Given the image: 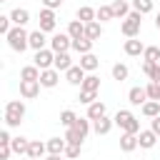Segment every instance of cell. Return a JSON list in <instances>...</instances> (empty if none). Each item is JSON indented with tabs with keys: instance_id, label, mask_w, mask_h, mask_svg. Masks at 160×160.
Segmentation results:
<instances>
[{
	"instance_id": "obj_33",
	"label": "cell",
	"mask_w": 160,
	"mask_h": 160,
	"mask_svg": "<svg viewBox=\"0 0 160 160\" xmlns=\"http://www.w3.org/2000/svg\"><path fill=\"white\" fill-rule=\"evenodd\" d=\"M40 68H35V65H25L22 70H20V80H40Z\"/></svg>"
},
{
	"instance_id": "obj_46",
	"label": "cell",
	"mask_w": 160,
	"mask_h": 160,
	"mask_svg": "<svg viewBox=\"0 0 160 160\" xmlns=\"http://www.w3.org/2000/svg\"><path fill=\"white\" fill-rule=\"evenodd\" d=\"M150 130H152V132H155V135H158V138H160V115H158V118H152V120H150Z\"/></svg>"
},
{
	"instance_id": "obj_29",
	"label": "cell",
	"mask_w": 160,
	"mask_h": 160,
	"mask_svg": "<svg viewBox=\"0 0 160 160\" xmlns=\"http://www.w3.org/2000/svg\"><path fill=\"white\" fill-rule=\"evenodd\" d=\"M92 40H88V38H78V40H72V50L75 52H80V55H88V52H92Z\"/></svg>"
},
{
	"instance_id": "obj_3",
	"label": "cell",
	"mask_w": 160,
	"mask_h": 160,
	"mask_svg": "<svg viewBox=\"0 0 160 160\" xmlns=\"http://www.w3.org/2000/svg\"><path fill=\"white\" fill-rule=\"evenodd\" d=\"M25 118V102L22 100H10L5 105V125L8 128H18Z\"/></svg>"
},
{
	"instance_id": "obj_10",
	"label": "cell",
	"mask_w": 160,
	"mask_h": 160,
	"mask_svg": "<svg viewBox=\"0 0 160 160\" xmlns=\"http://www.w3.org/2000/svg\"><path fill=\"white\" fill-rule=\"evenodd\" d=\"M128 102H130V105H140V108H142V105L148 102V90H145V88H140V85L130 88V90H128Z\"/></svg>"
},
{
	"instance_id": "obj_36",
	"label": "cell",
	"mask_w": 160,
	"mask_h": 160,
	"mask_svg": "<svg viewBox=\"0 0 160 160\" xmlns=\"http://www.w3.org/2000/svg\"><path fill=\"white\" fill-rule=\"evenodd\" d=\"M130 5H132V10H135V12H140V15L152 12V0H132Z\"/></svg>"
},
{
	"instance_id": "obj_18",
	"label": "cell",
	"mask_w": 160,
	"mask_h": 160,
	"mask_svg": "<svg viewBox=\"0 0 160 160\" xmlns=\"http://www.w3.org/2000/svg\"><path fill=\"white\" fill-rule=\"evenodd\" d=\"M68 140L65 138H50L48 140V155H65Z\"/></svg>"
},
{
	"instance_id": "obj_32",
	"label": "cell",
	"mask_w": 160,
	"mask_h": 160,
	"mask_svg": "<svg viewBox=\"0 0 160 160\" xmlns=\"http://www.w3.org/2000/svg\"><path fill=\"white\" fill-rule=\"evenodd\" d=\"M110 72H112V80H120V82H122V80H128V75H130V68H128L125 62H115Z\"/></svg>"
},
{
	"instance_id": "obj_14",
	"label": "cell",
	"mask_w": 160,
	"mask_h": 160,
	"mask_svg": "<svg viewBox=\"0 0 160 160\" xmlns=\"http://www.w3.org/2000/svg\"><path fill=\"white\" fill-rule=\"evenodd\" d=\"M112 125H115V120L112 118H100V120H92V132L95 135H108L110 130H112Z\"/></svg>"
},
{
	"instance_id": "obj_37",
	"label": "cell",
	"mask_w": 160,
	"mask_h": 160,
	"mask_svg": "<svg viewBox=\"0 0 160 160\" xmlns=\"http://www.w3.org/2000/svg\"><path fill=\"white\" fill-rule=\"evenodd\" d=\"M108 20H115L112 8H110V5H100V8H98V22H108Z\"/></svg>"
},
{
	"instance_id": "obj_16",
	"label": "cell",
	"mask_w": 160,
	"mask_h": 160,
	"mask_svg": "<svg viewBox=\"0 0 160 160\" xmlns=\"http://www.w3.org/2000/svg\"><path fill=\"white\" fill-rule=\"evenodd\" d=\"M85 75H88V72H85V70H82L80 65H72V68H70V70L65 72V80H68L70 85H82Z\"/></svg>"
},
{
	"instance_id": "obj_25",
	"label": "cell",
	"mask_w": 160,
	"mask_h": 160,
	"mask_svg": "<svg viewBox=\"0 0 160 160\" xmlns=\"http://www.w3.org/2000/svg\"><path fill=\"white\" fill-rule=\"evenodd\" d=\"M68 35H70L72 40L85 38V22H80L78 18H75V20H70V22H68Z\"/></svg>"
},
{
	"instance_id": "obj_15",
	"label": "cell",
	"mask_w": 160,
	"mask_h": 160,
	"mask_svg": "<svg viewBox=\"0 0 160 160\" xmlns=\"http://www.w3.org/2000/svg\"><path fill=\"white\" fill-rule=\"evenodd\" d=\"M85 72H92V70H98V65H100V58L95 55V52H88V55H80V62H78Z\"/></svg>"
},
{
	"instance_id": "obj_19",
	"label": "cell",
	"mask_w": 160,
	"mask_h": 160,
	"mask_svg": "<svg viewBox=\"0 0 160 160\" xmlns=\"http://www.w3.org/2000/svg\"><path fill=\"white\" fill-rule=\"evenodd\" d=\"M75 18L80 20V22H92V20H98V10L95 8H90V5H82V8H78V12H75Z\"/></svg>"
},
{
	"instance_id": "obj_30",
	"label": "cell",
	"mask_w": 160,
	"mask_h": 160,
	"mask_svg": "<svg viewBox=\"0 0 160 160\" xmlns=\"http://www.w3.org/2000/svg\"><path fill=\"white\" fill-rule=\"evenodd\" d=\"M80 90L98 92V90H100V78H98V75H92V72H88V75H85V80H82V85H80Z\"/></svg>"
},
{
	"instance_id": "obj_43",
	"label": "cell",
	"mask_w": 160,
	"mask_h": 160,
	"mask_svg": "<svg viewBox=\"0 0 160 160\" xmlns=\"http://www.w3.org/2000/svg\"><path fill=\"white\" fill-rule=\"evenodd\" d=\"M80 152H82V145H70V142H68L65 158H80Z\"/></svg>"
},
{
	"instance_id": "obj_51",
	"label": "cell",
	"mask_w": 160,
	"mask_h": 160,
	"mask_svg": "<svg viewBox=\"0 0 160 160\" xmlns=\"http://www.w3.org/2000/svg\"><path fill=\"white\" fill-rule=\"evenodd\" d=\"M0 2H8V0H0Z\"/></svg>"
},
{
	"instance_id": "obj_13",
	"label": "cell",
	"mask_w": 160,
	"mask_h": 160,
	"mask_svg": "<svg viewBox=\"0 0 160 160\" xmlns=\"http://www.w3.org/2000/svg\"><path fill=\"white\" fill-rule=\"evenodd\" d=\"M158 140H160V138H158L152 130H140V132H138V142H140V148H142V150L155 148V145H158Z\"/></svg>"
},
{
	"instance_id": "obj_50",
	"label": "cell",
	"mask_w": 160,
	"mask_h": 160,
	"mask_svg": "<svg viewBox=\"0 0 160 160\" xmlns=\"http://www.w3.org/2000/svg\"><path fill=\"white\" fill-rule=\"evenodd\" d=\"M25 160H38V158H25Z\"/></svg>"
},
{
	"instance_id": "obj_45",
	"label": "cell",
	"mask_w": 160,
	"mask_h": 160,
	"mask_svg": "<svg viewBox=\"0 0 160 160\" xmlns=\"http://www.w3.org/2000/svg\"><path fill=\"white\" fill-rule=\"evenodd\" d=\"M12 155V148L10 145H0V160H8Z\"/></svg>"
},
{
	"instance_id": "obj_38",
	"label": "cell",
	"mask_w": 160,
	"mask_h": 160,
	"mask_svg": "<svg viewBox=\"0 0 160 160\" xmlns=\"http://www.w3.org/2000/svg\"><path fill=\"white\" fill-rule=\"evenodd\" d=\"M65 140H68L70 145H82V140H85V138H82L75 128H68V130H65Z\"/></svg>"
},
{
	"instance_id": "obj_20",
	"label": "cell",
	"mask_w": 160,
	"mask_h": 160,
	"mask_svg": "<svg viewBox=\"0 0 160 160\" xmlns=\"http://www.w3.org/2000/svg\"><path fill=\"white\" fill-rule=\"evenodd\" d=\"M30 48H32L35 52L48 48V38H45V32H42V30H32V32H30Z\"/></svg>"
},
{
	"instance_id": "obj_47",
	"label": "cell",
	"mask_w": 160,
	"mask_h": 160,
	"mask_svg": "<svg viewBox=\"0 0 160 160\" xmlns=\"http://www.w3.org/2000/svg\"><path fill=\"white\" fill-rule=\"evenodd\" d=\"M10 142H12L10 132H8V130H2V132H0V145H10Z\"/></svg>"
},
{
	"instance_id": "obj_49",
	"label": "cell",
	"mask_w": 160,
	"mask_h": 160,
	"mask_svg": "<svg viewBox=\"0 0 160 160\" xmlns=\"http://www.w3.org/2000/svg\"><path fill=\"white\" fill-rule=\"evenodd\" d=\"M155 28H158V30H160V12H158V15H155Z\"/></svg>"
},
{
	"instance_id": "obj_22",
	"label": "cell",
	"mask_w": 160,
	"mask_h": 160,
	"mask_svg": "<svg viewBox=\"0 0 160 160\" xmlns=\"http://www.w3.org/2000/svg\"><path fill=\"white\" fill-rule=\"evenodd\" d=\"M105 112H108L105 102H102V100H95L92 105H88V115H85V118H90V120H100V118H105Z\"/></svg>"
},
{
	"instance_id": "obj_24",
	"label": "cell",
	"mask_w": 160,
	"mask_h": 160,
	"mask_svg": "<svg viewBox=\"0 0 160 160\" xmlns=\"http://www.w3.org/2000/svg\"><path fill=\"white\" fill-rule=\"evenodd\" d=\"M10 20H12V25H20V28H25V25L30 22V12H28L25 8H15V10L10 12Z\"/></svg>"
},
{
	"instance_id": "obj_1",
	"label": "cell",
	"mask_w": 160,
	"mask_h": 160,
	"mask_svg": "<svg viewBox=\"0 0 160 160\" xmlns=\"http://www.w3.org/2000/svg\"><path fill=\"white\" fill-rule=\"evenodd\" d=\"M5 40H8L10 50H15V52H25V50L30 48V32H28L25 28H20V25H15V28L5 35Z\"/></svg>"
},
{
	"instance_id": "obj_5",
	"label": "cell",
	"mask_w": 160,
	"mask_h": 160,
	"mask_svg": "<svg viewBox=\"0 0 160 160\" xmlns=\"http://www.w3.org/2000/svg\"><path fill=\"white\" fill-rule=\"evenodd\" d=\"M70 48H72V38L68 32H55L50 38V50L52 52H70Z\"/></svg>"
},
{
	"instance_id": "obj_39",
	"label": "cell",
	"mask_w": 160,
	"mask_h": 160,
	"mask_svg": "<svg viewBox=\"0 0 160 160\" xmlns=\"http://www.w3.org/2000/svg\"><path fill=\"white\" fill-rule=\"evenodd\" d=\"M75 120H78V115H75L72 110H62V112H60V125L72 128V125H75Z\"/></svg>"
},
{
	"instance_id": "obj_42",
	"label": "cell",
	"mask_w": 160,
	"mask_h": 160,
	"mask_svg": "<svg viewBox=\"0 0 160 160\" xmlns=\"http://www.w3.org/2000/svg\"><path fill=\"white\" fill-rule=\"evenodd\" d=\"M12 28H15V25H12L10 15H0V32H2V35H8V32H10Z\"/></svg>"
},
{
	"instance_id": "obj_8",
	"label": "cell",
	"mask_w": 160,
	"mask_h": 160,
	"mask_svg": "<svg viewBox=\"0 0 160 160\" xmlns=\"http://www.w3.org/2000/svg\"><path fill=\"white\" fill-rule=\"evenodd\" d=\"M40 80H20V98L25 100H35L40 95Z\"/></svg>"
},
{
	"instance_id": "obj_21",
	"label": "cell",
	"mask_w": 160,
	"mask_h": 160,
	"mask_svg": "<svg viewBox=\"0 0 160 160\" xmlns=\"http://www.w3.org/2000/svg\"><path fill=\"white\" fill-rule=\"evenodd\" d=\"M70 68H72L70 52H55V70H58V72H68Z\"/></svg>"
},
{
	"instance_id": "obj_28",
	"label": "cell",
	"mask_w": 160,
	"mask_h": 160,
	"mask_svg": "<svg viewBox=\"0 0 160 160\" xmlns=\"http://www.w3.org/2000/svg\"><path fill=\"white\" fill-rule=\"evenodd\" d=\"M142 72L150 78V82H160V62H145L142 60Z\"/></svg>"
},
{
	"instance_id": "obj_41",
	"label": "cell",
	"mask_w": 160,
	"mask_h": 160,
	"mask_svg": "<svg viewBox=\"0 0 160 160\" xmlns=\"http://www.w3.org/2000/svg\"><path fill=\"white\" fill-rule=\"evenodd\" d=\"M82 105H92L98 100V92H90V90H80V98H78Z\"/></svg>"
},
{
	"instance_id": "obj_2",
	"label": "cell",
	"mask_w": 160,
	"mask_h": 160,
	"mask_svg": "<svg viewBox=\"0 0 160 160\" xmlns=\"http://www.w3.org/2000/svg\"><path fill=\"white\" fill-rule=\"evenodd\" d=\"M112 120H115V125H118L122 132H130V135H138V132H140V120H138L130 110H118Z\"/></svg>"
},
{
	"instance_id": "obj_34",
	"label": "cell",
	"mask_w": 160,
	"mask_h": 160,
	"mask_svg": "<svg viewBox=\"0 0 160 160\" xmlns=\"http://www.w3.org/2000/svg\"><path fill=\"white\" fill-rule=\"evenodd\" d=\"M72 128H75V130H78V132H80L82 138H88V132L92 130V120H90V118H78Z\"/></svg>"
},
{
	"instance_id": "obj_11",
	"label": "cell",
	"mask_w": 160,
	"mask_h": 160,
	"mask_svg": "<svg viewBox=\"0 0 160 160\" xmlns=\"http://www.w3.org/2000/svg\"><path fill=\"white\" fill-rule=\"evenodd\" d=\"M45 155H48V142H42V140H30V148H28V155H25V158L45 160Z\"/></svg>"
},
{
	"instance_id": "obj_26",
	"label": "cell",
	"mask_w": 160,
	"mask_h": 160,
	"mask_svg": "<svg viewBox=\"0 0 160 160\" xmlns=\"http://www.w3.org/2000/svg\"><path fill=\"white\" fill-rule=\"evenodd\" d=\"M100 35H102V22H98V20H92V22H88L85 25V38L88 40H100Z\"/></svg>"
},
{
	"instance_id": "obj_40",
	"label": "cell",
	"mask_w": 160,
	"mask_h": 160,
	"mask_svg": "<svg viewBox=\"0 0 160 160\" xmlns=\"http://www.w3.org/2000/svg\"><path fill=\"white\" fill-rule=\"evenodd\" d=\"M145 90H148V100H158L160 102V82H148Z\"/></svg>"
},
{
	"instance_id": "obj_44",
	"label": "cell",
	"mask_w": 160,
	"mask_h": 160,
	"mask_svg": "<svg viewBox=\"0 0 160 160\" xmlns=\"http://www.w3.org/2000/svg\"><path fill=\"white\" fill-rule=\"evenodd\" d=\"M62 5V0H42V8H48V10H58Z\"/></svg>"
},
{
	"instance_id": "obj_7",
	"label": "cell",
	"mask_w": 160,
	"mask_h": 160,
	"mask_svg": "<svg viewBox=\"0 0 160 160\" xmlns=\"http://www.w3.org/2000/svg\"><path fill=\"white\" fill-rule=\"evenodd\" d=\"M38 30H42V32H52L55 30V25H58V18H55V10H48V8H42L40 10V15H38Z\"/></svg>"
},
{
	"instance_id": "obj_35",
	"label": "cell",
	"mask_w": 160,
	"mask_h": 160,
	"mask_svg": "<svg viewBox=\"0 0 160 160\" xmlns=\"http://www.w3.org/2000/svg\"><path fill=\"white\" fill-rule=\"evenodd\" d=\"M142 60L145 62H160V48L158 45H148L145 52H142Z\"/></svg>"
},
{
	"instance_id": "obj_6",
	"label": "cell",
	"mask_w": 160,
	"mask_h": 160,
	"mask_svg": "<svg viewBox=\"0 0 160 160\" xmlns=\"http://www.w3.org/2000/svg\"><path fill=\"white\" fill-rule=\"evenodd\" d=\"M32 65H35V68H40V70H50V68H55V52H52L50 48L38 50V52H35V58H32Z\"/></svg>"
},
{
	"instance_id": "obj_27",
	"label": "cell",
	"mask_w": 160,
	"mask_h": 160,
	"mask_svg": "<svg viewBox=\"0 0 160 160\" xmlns=\"http://www.w3.org/2000/svg\"><path fill=\"white\" fill-rule=\"evenodd\" d=\"M10 148H12V152H15V155H28V148H30V140H28V138H22V135H18V138H12V142H10Z\"/></svg>"
},
{
	"instance_id": "obj_12",
	"label": "cell",
	"mask_w": 160,
	"mask_h": 160,
	"mask_svg": "<svg viewBox=\"0 0 160 160\" xmlns=\"http://www.w3.org/2000/svg\"><path fill=\"white\" fill-rule=\"evenodd\" d=\"M145 48H148V45H142L138 38H130V40H125V48H122V50H125V55H130V58H140V55L145 52Z\"/></svg>"
},
{
	"instance_id": "obj_9",
	"label": "cell",
	"mask_w": 160,
	"mask_h": 160,
	"mask_svg": "<svg viewBox=\"0 0 160 160\" xmlns=\"http://www.w3.org/2000/svg\"><path fill=\"white\" fill-rule=\"evenodd\" d=\"M110 8H112L115 20H125V18L132 12V5H130L128 0H112V2H110Z\"/></svg>"
},
{
	"instance_id": "obj_23",
	"label": "cell",
	"mask_w": 160,
	"mask_h": 160,
	"mask_svg": "<svg viewBox=\"0 0 160 160\" xmlns=\"http://www.w3.org/2000/svg\"><path fill=\"white\" fill-rule=\"evenodd\" d=\"M135 148H140V142H138V135L122 132V135H120V150H122V152H132Z\"/></svg>"
},
{
	"instance_id": "obj_17",
	"label": "cell",
	"mask_w": 160,
	"mask_h": 160,
	"mask_svg": "<svg viewBox=\"0 0 160 160\" xmlns=\"http://www.w3.org/2000/svg\"><path fill=\"white\" fill-rule=\"evenodd\" d=\"M58 80H60V72H58L55 68H50V70H42V72H40V85H42V88H55V85H58Z\"/></svg>"
},
{
	"instance_id": "obj_48",
	"label": "cell",
	"mask_w": 160,
	"mask_h": 160,
	"mask_svg": "<svg viewBox=\"0 0 160 160\" xmlns=\"http://www.w3.org/2000/svg\"><path fill=\"white\" fill-rule=\"evenodd\" d=\"M45 160H62V155H45Z\"/></svg>"
},
{
	"instance_id": "obj_31",
	"label": "cell",
	"mask_w": 160,
	"mask_h": 160,
	"mask_svg": "<svg viewBox=\"0 0 160 160\" xmlns=\"http://www.w3.org/2000/svg\"><path fill=\"white\" fill-rule=\"evenodd\" d=\"M140 112H142L145 118H150V120H152V118H158V115H160V102H158V100H148V102L140 108Z\"/></svg>"
},
{
	"instance_id": "obj_4",
	"label": "cell",
	"mask_w": 160,
	"mask_h": 160,
	"mask_svg": "<svg viewBox=\"0 0 160 160\" xmlns=\"http://www.w3.org/2000/svg\"><path fill=\"white\" fill-rule=\"evenodd\" d=\"M140 28H142V15L135 12V10L120 22V32H122L128 40H130V38H138V35H140Z\"/></svg>"
}]
</instances>
